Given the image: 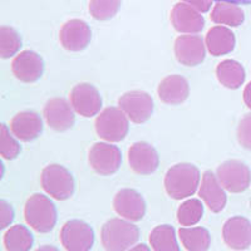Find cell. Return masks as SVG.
Returning a JSON list of instances; mask_svg holds the SVG:
<instances>
[{"instance_id": "cell-1", "label": "cell", "mask_w": 251, "mask_h": 251, "mask_svg": "<svg viewBox=\"0 0 251 251\" xmlns=\"http://www.w3.org/2000/svg\"><path fill=\"white\" fill-rule=\"evenodd\" d=\"M200 182V171L191 163H177L165 176V188L170 197L181 200L191 196Z\"/></svg>"}, {"instance_id": "cell-2", "label": "cell", "mask_w": 251, "mask_h": 251, "mask_svg": "<svg viewBox=\"0 0 251 251\" xmlns=\"http://www.w3.org/2000/svg\"><path fill=\"white\" fill-rule=\"evenodd\" d=\"M100 237L107 251H126L137 243L140 230L129 221L111 219L103 225Z\"/></svg>"}, {"instance_id": "cell-3", "label": "cell", "mask_w": 251, "mask_h": 251, "mask_svg": "<svg viewBox=\"0 0 251 251\" xmlns=\"http://www.w3.org/2000/svg\"><path fill=\"white\" fill-rule=\"evenodd\" d=\"M24 217L35 231L46 234L57 224V208L50 199L42 194H34L26 200Z\"/></svg>"}, {"instance_id": "cell-4", "label": "cell", "mask_w": 251, "mask_h": 251, "mask_svg": "<svg viewBox=\"0 0 251 251\" xmlns=\"http://www.w3.org/2000/svg\"><path fill=\"white\" fill-rule=\"evenodd\" d=\"M40 182L44 191L57 200H67L75 192V180L71 172L60 165H49L42 171Z\"/></svg>"}, {"instance_id": "cell-5", "label": "cell", "mask_w": 251, "mask_h": 251, "mask_svg": "<svg viewBox=\"0 0 251 251\" xmlns=\"http://www.w3.org/2000/svg\"><path fill=\"white\" fill-rule=\"evenodd\" d=\"M129 129L128 117L121 108L108 107L96 120V131L103 140L120 142L127 136Z\"/></svg>"}, {"instance_id": "cell-6", "label": "cell", "mask_w": 251, "mask_h": 251, "mask_svg": "<svg viewBox=\"0 0 251 251\" xmlns=\"http://www.w3.org/2000/svg\"><path fill=\"white\" fill-rule=\"evenodd\" d=\"M217 178L225 190L240 194L250 186L251 171L241 161L228 160L217 167Z\"/></svg>"}, {"instance_id": "cell-7", "label": "cell", "mask_w": 251, "mask_h": 251, "mask_svg": "<svg viewBox=\"0 0 251 251\" xmlns=\"http://www.w3.org/2000/svg\"><path fill=\"white\" fill-rule=\"evenodd\" d=\"M60 241L67 251H89L94 243L93 230L82 220H71L62 227Z\"/></svg>"}, {"instance_id": "cell-8", "label": "cell", "mask_w": 251, "mask_h": 251, "mask_svg": "<svg viewBox=\"0 0 251 251\" xmlns=\"http://www.w3.org/2000/svg\"><path fill=\"white\" fill-rule=\"evenodd\" d=\"M88 161L94 172L108 176L118 171L122 162V154L117 146L97 142L89 150Z\"/></svg>"}, {"instance_id": "cell-9", "label": "cell", "mask_w": 251, "mask_h": 251, "mask_svg": "<svg viewBox=\"0 0 251 251\" xmlns=\"http://www.w3.org/2000/svg\"><path fill=\"white\" fill-rule=\"evenodd\" d=\"M118 106L132 122L145 123L153 113V100L143 91H131L121 96Z\"/></svg>"}, {"instance_id": "cell-10", "label": "cell", "mask_w": 251, "mask_h": 251, "mask_svg": "<svg viewBox=\"0 0 251 251\" xmlns=\"http://www.w3.org/2000/svg\"><path fill=\"white\" fill-rule=\"evenodd\" d=\"M72 107L83 117H93L102 108V97L100 92L89 83L77 84L71 92Z\"/></svg>"}, {"instance_id": "cell-11", "label": "cell", "mask_w": 251, "mask_h": 251, "mask_svg": "<svg viewBox=\"0 0 251 251\" xmlns=\"http://www.w3.org/2000/svg\"><path fill=\"white\" fill-rule=\"evenodd\" d=\"M59 39L68 51H82L91 43V28L84 20L71 19L60 29Z\"/></svg>"}, {"instance_id": "cell-12", "label": "cell", "mask_w": 251, "mask_h": 251, "mask_svg": "<svg viewBox=\"0 0 251 251\" xmlns=\"http://www.w3.org/2000/svg\"><path fill=\"white\" fill-rule=\"evenodd\" d=\"M176 59L187 67L199 66L206 57L202 38L199 35H181L175 42Z\"/></svg>"}, {"instance_id": "cell-13", "label": "cell", "mask_w": 251, "mask_h": 251, "mask_svg": "<svg viewBox=\"0 0 251 251\" xmlns=\"http://www.w3.org/2000/svg\"><path fill=\"white\" fill-rule=\"evenodd\" d=\"M44 117L51 129L57 132L68 131L75 122V112L64 98H51L44 106Z\"/></svg>"}, {"instance_id": "cell-14", "label": "cell", "mask_w": 251, "mask_h": 251, "mask_svg": "<svg viewBox=\"0 0 251 251\" xmlns=\"http://www.w3.org/2000/svg\"><path fill=\"white\" fill-rule=\"evenodd\" d=\"M131 169L138 175H151L158 169L160 157L156 149L147 142H136L128 151Z\"/></svg>"}, {"instance_id": "cell-15", "label": "cell", "mask_w": 251, "mask_h": 251, "mask_svg": "<svg viewBox=\"0 0 251 251\" xmlns=\"http://www.w3.org/2000/svg\"><path fill=\"white\" fill-rule=\"evenodd\" d=\"M12 71L20 82L34 83L43 75L44 62L35 51L24 50L13 60Z\"/></svg>"}, {"instance_id": "cell-16", "label": "cell", "mask_w": 251, "mask_h": 251, "mask_svg": "<svg viewBox=\"0 0 251 251\" xmlns=\"http://www.w3.org/2000/svg\"><path fill=\"white\" fill-rule=\"evenodd\" d=\"M113 207L120 216L131 221H138L146 214V202L140 192L132 188H123L117 192Z\"/></svg>"}, {"instance_id": "cell-17", "label": "cell", "mask_w": 251, "mask_h": 251, "mask_svg": "<svg viewBox=\"0 0 251 251\" xmlns=\"http://www.w3.org/2000/svg\"><path fill=\"white\" fill-rule=\"evenodd\" d=\"M224 241L234 250H245L251 245V223L243 216L228 219L223 227Z\"/></svg>"}, {"instance_id": "cell-18", "label": "cell", "mask_w": 251, "mask_h": 251, "mask_svg": "<svg viewBox=\"0 0 251 251\" xmlns=\"http://www.w3.org/2000/svg\"><path fill=\"white\" fill-rule=\"evenodd\" d=\"M171 23L178 33L194 34L205 26V19L199 10L185 3L176 4L171 10Z\"/></svg>"}, {"instance_id": "cell-19", "label": "cell", "mask_w": 251, "mask_h": 251, "mask_svg": "<svg viewBox=\"0 0 251 251\" xmlns=\"http://www.w3.org/2000/svg\"><path fill=\"white\" fill-rule=\"evenodd\" d=\"M10 129L18 140L30 142L39 137L43 131V121L33 111L20 112L10 122Z\"/></svg>"}, {"instance_id": "cell-20", "label": "cell", "mask_w": 251, "mask_h": 251, "mask_svg": "<svg viewBox=\"0 0 251 251\" xmlns=\"http://www.w3.org/2000/svg\"><path fill=\"white\" fill-rule=\"evenodd\" d=\"M158 97L166 104L177 106L185 102L190 93L188 82L178 75H172L166 77L158 86Z\"/></svg>"}, {"instance_id": "cell-21", "label": "cell", "mask_w": 251, "mask_h": 251, "mask_svg": "<svg viewBox=\"0 0 251 251\" xmlns=\"http://www.w3.org/2000/svg\"><path fill=\"white\" fill-rule=\"evenodd\" d=\"M201 199L206 202L208 208L212 212L223 211L226 205L227 197H226L225 191L221 188V185L217 181L216 176L211 171H206L202 175V182L200 187Z\"/></svg>"}, {"instance_id": "cell-22", "label": "cell", "mask_w": 251, "mask_h": 251, "mask_svg": "<svg viewBox=\"0 0 251 251\" xmlns=\"http://www.w3.org/2000/svg\"><path fill=\"white\" fill-rule=\"evenodd\" d=\"M236 44L235 34L225 26H214L206 35V46L214 57L231 53Z\"/></svg>"}, {"instance_id": "cell-23", "label": "cell", "mask_w": 251, "mask_h": 251, "mask_svg": "<svg viewBox=\"0 0 251 251\" xmlns=\"http://www.w3.org/2000/svg\"><path fill=\"white\" fill-rule=\"evenodd\" d=\"M216 77L226 88L237 89L245 80V69L236 60L226 59L217 66Z\"/></svg>"}, {"instance_id": "cell-24", "label": "cell", "mask_w": 251, "mask_h": 251, "mask_svg": "<svg viewBox=\"0 0 251 251\" xmlns=\"http://www.w3.org/2000/svg\"><path fill=\"white\" fill-rule=\"evenodd\" d=\"M33 243H34L33 235L23 225L13 226L4 236V245L6 251H29L33 246Z\"/></svg>"}, {"instance_id": "cell-25", "label": "cell", "mask_w": 251, "mask_h": 251, "mask_svg": "<svg viewBox=\"0 0 251 251\" xmlns=\"http://www.w3.org/2000/svg\"><path fill=\"white\" fill-rule=\"evenodd\" d=\"M180 237L188 251H207L211 244L210 232L203 227L180 228Z\"/></svg>"}, {"instance_id": "cell-26", "label": "cell", "mask_w": 251, "mask_h": 251, "mask_svg": "<svg viewBox=\"0 0 251 251\" xmlns=\"http://www.w3.org/2000/svg\"><path fill=\"white\" fill-rule=\"evenodd\" d=\"M150 243L154 251H180L175 228L170 225H160L150 235Z\"/></svg>"}, {"instance_id": "cell-27", "label": "cell", "mask_w": 251, "mask_h": 251, "mask_svg": "<svg viewBox=\"0 0 251 251\" xmlns=\"http://www.w3.org/2000/svg\"><path fill=\"white\" fill-rule=\"evenodd\" d=\"M244 12L241 8L234 5V4L219 3L215 5L214 10L211 13L212 22L217 24H225V25L236 26L241 25L244 22Z\"/></svg>"}, {"instance_id": "cell-28", "label": "cell", "mask_w": 251, "mask_h": 251, "mask_svg": "<svg viewBox=\"0 0 251 251\" xmlns=\"http://www.w3.org/2000/svg\"><path fill=\"white\" fill-rule=\"evenodd\" d=\"M203 215V205L197 199L185 201L177 210V220L182 226H192L201 220Z\"/></svg>"}, {"instance_id": "cell-29", "label": "cell", "mask_w": 251, "mask_h": 251, "mask_svg": "<svg viewBox=\"0 0 251 251\" xmlns=\"http://www.w3.org/2000/svg\"><path fill=\"white\" fill-rule=\"evenodd\" d=\"M22 47V40L17 30L10 26L0 28V57L3 59L13 57Z\"/></svg>"}, {"instance_id": "cell-30", "label": "cell", "mask_w": 251, "mask_h": 251, "mask_svg": "<svg viewBox=\"0 0 251 251\" xmlns=\"http://www.w3.org/2000/svg\"><path fill=\"white\" fill-rule=\"evenodd\" d=\"M121 0H91L89 13L96 20H108L117 14Z\"/></svg>"}, {"instance_id": "cell-31", "label": "cell", "mask_w": 251, "mask_h": 251, "mask_svg": "<svg viewBox=\"0 0 251 251\" xmlns=\"http://www.w3.org/2000/svg\"><path fill=\"white\" fill-rule=\"evenodd\" d=\"M1 156L5 160H14L17 158L20 152V146L13 137L6 126L1 125Z\"/></svg>"}, {"instance_id": "cell-32", "label": "cell", "mask_w": 251, "mask_h": 251, "mask_svg": "<svg viewBox=\"0 0 251 251\" xmlns=\"http://www.w3.org/2000/svg\"><path fill=\"white\" fill-rule=\"evenodd\" d=\"M237 141L244 149L251 150V114L241 118L237 127Z\"/></svg>"}, {"instance_id": "cell-33", "label": "cell", "mask_w": 251, "mask_h": 251, "mask_svg": "<svg viewBox=\"0 0 251 251\" xmlns=\"http://www.w3.org/2000/svg\"><path fill=\"white\" fill-rule=\"evenodd\" d=\"M14 220V210L6 201H0V227L5 228Z\"/></svg>"}, {"instance_id": "cell-34", "label": "cell", "mask_w": 251, "mask_h": 251, "mask_svg": "<svg viewBox=\"0 0 251 251\" xmlns=\"http://www.w3.org/2000/svg\"><path fill=\"white\" fill-rule=\"evenodd\" d=\"M185 4L191 5L200 13H206L210 10L212 5V0H181Z\"/></svg>"}, {"instance_id": "cell-35", "label": "cell", "mask_w": 251, "mask_h": 251, "mask_svg": "<svg viewBox=\"0 0 251 251\" xmlns=\"http://www.w3.org/2000/svg\"><path fill=\"white\" fill-rule=\"evenodd\" d=\"M244 102L248 106V108L251 109V82L244 89Z\"/></svg>"}, {"instance_id": "cell-36", "label": "cell", "mask_w": 251, "mask_h": 251, "mask_svg": "<svg viewBox=\"0 0 251 251\" xmlns=\"http://www.w3.org/2000/svg\"><path fill=\"white\" fill-rule=\"evenodd\" d=\"M219 3L234 4V5H250L251 0H216Z\"/></svg>"}, {"instance_id": "cell-37", "label": "cell", "mask_w": 251, "mask_h": 251, "mask_svg": "<svg viewBox=\"0 0 251 251\" xmlns=\"http://www.w3.org/2000/svg\"><path fill=\"white\" fill-rule=\"evenodd\" d=\"M129 251H151V249L147 245H145V244H140V245L132 248Z\"/></svg>"}, {"instance_id": "cell-38", "label": "cell", "mask_w": 251, "mask_h": 251, "mask_svg": "<svg viewBox=\"0 0 251 251\" xmlns=\"http://www.w3.org/2000/svg\"><path fill=\"white\" fill-rule=\"evenodd\" d=\"M35 251H59L55 246H51V245H43L40 246L39 249H37Z\"/></svg>"}]
</instances>
